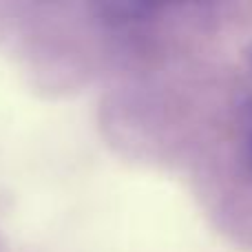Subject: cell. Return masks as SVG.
Here are the masks:
<instances>
[{
  "label": "cell",
  "mask_w": 252,
  "mask_h": 252,
  "mask_svg": "<svg viewBox=\"0 0 252 252\" xmlns=\"http://www.w3.org/2000/svg\"><path fill=\"white\" fill-rule=\"evenodd\" d=\"M248 151H250V161H252V128H250V139H248Z\"/></svg>",
  "instance_id": "obj_2"
},
{
  "label": "cell",
  "mask_w": 252,
  "mask_h": 252,
  "mask_svg": "<svg viewBox=\"0 0 252 252\" xmlns=\"http://www.w3.org/2000/svg\"><path fill=\"white\" fill-rule=\"evenodd\" d=\"M155 9H157L155 4H146V2H104V4H97L100 18L113 27H128V25L144 22V20H148V18H153Z\"/></svg>",
  "instance_id": "obj_1"
}]
</instances>
